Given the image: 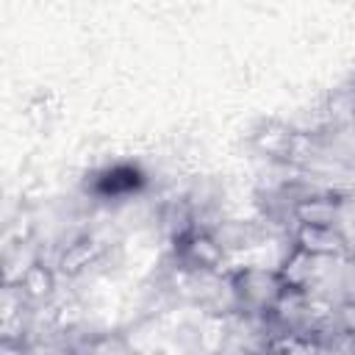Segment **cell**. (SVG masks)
Masks as SVG:
<instances>
[{
  "mask_svg": "<svg viewBox=\"0 0 355 355\" xmlns=\"http://www.w3.org/2000/svg\"><path fill=\"white\" fill-rule=\"evenodd\" d=\"M227 277H230V288H233V300H236V313H244L250 319L269 316V311L275 308V302L286 286L280 280L277 266H261V263L239 266V269L227 272Z\"/></svg>",
  "mask_w": 355,
  "mask_h": 355,
  "instance_id": "cell-1",
  "label": "cell"
},
{
  "mask_svg": "<svg viewBox=\"0 0 355 355\" xmlns=\"http://www.w3.org/2000/svg\"><path fill=\"white\" fill-rule=\"evenodd\" d=\"M172 255L180 272H222L225 261H227V247L219 241V236L214 233V227H205L200 222L189 225L186 230L172 236Z\"/></svg>",
  "mask_w": 355,
  "mask_h": 355,
  "instance_id": "cell-2",
  "label": "cell"
},
{
  "mask_svg": "<svg viewBox=\"0 0 355 355\" xmlns=\"http://www.w3.org/2000/svg\"><path fill=\"white\" fill-rule=\"evenodd\" d=\"M297 139H300V130L291 128L288 122L263 119L250 133V147L261 158H266L269 164H288L291 166V158H294V150H297Z\"/></svg>",
  "mask_w": 355,
  "mask_h": 355,
  "instance_id": "cell-3",
  "label": "cell"
},
{
  "mask_svg": "<svg viewBox=\"0 0 355 355\" xmlns=\"http://www.w3.org/2000/svg\"><path fill=\"white\" fill-rule=\"evenodd\" d=\"M344 197L347 194L336 189H302L294 194L291 222L294 225H336Z\"/></svg>",
  "mask_w": 355,
  "mask_h": 355,
  "instance_id": "cell-4",
  "label": "cell"
},
{
  "mask_svg": "<svg viewBox=\"0 0 355 355\" xmlns=\"http://www.w3.org/2000/svg\"><path fill=\"white\" fill-rule=\"evenodd\" d=\"M288 239L316 258H352V247L338 225H294Z\"/></svg>",
  "mask_w": 355,
  "mask_h": 355,
  "instance_id": "cell-5",
  "label": "cell"
},
{
  "mask_svg": "<svg viewBox=\"0 0 355 355\" xmlns=\"http://www.w3.org/2000/svg\"><path fill=\"white\" fill-rule=\"evenodd\" d=\"M319 263H322V258L311 255L308 250H302L297 244H288V250L277 261V272H280V280L286 286L313 291L322 280V266Z\"/></svg>",
  "mask_w": 355,
  "mask_h": 355,
  "instance_id": "cell-6",
  "label": "cell"
},
{
  "mask_svg": "<svg viewBox=\"0 0 355 355\" xmlns=\"http://www.w3.org/2000/svg\"><path fill=\"white\" fill-rule=\"evenodd\" d=\"M103 258V244L94 236H75L72 241H67L58 255H55V269L61 277H78L83 275L89 266H94Z\"/></svg>",
  "mask_w": 355,
  "mask_h": 355,
  "instance_id": "cell-7",
  "label": "cell"
},
{
  "mask_svg": "<svg viewBox=\"0 0 355 355\" xmlns=\"http://www.w3.org/2000/svg\"><path fill=\"white\" fill-rule=\"evenodd\" d=\"M58 277H61V275H58L55 263H47V261L39 255V258L31 261V266L19 275L17 286H19V291L25 294V300H28L31 305H39V302H47V300L55 294Z\"/></svg>",
  "mask_w": 355,
  "mask_h": 355,
  "instance_id": "cell-8",
  "label": "cell"
},
{
  "mask_svg": "<svg viewBox=\"0 0 355 355\" xmlns=\"http://www.w3.org/2000/svg\"><path fill=\"white\" fill-rule=\"evenodd\" d=\"M333 324H336V330H341L347 336H355V297L341 300V305L336 308Z\"/></svg>",
  "mask_w": 355,
  "mask_h": 355,
  "instance_id": "cell-9",
  "label": "cell"
},
{
  "mask_svg": "<svg viewBox=\"0 0 355 355\" xmlns=\"http://www.w3.org/2000/svg\"><path fill=\"white\" fill-rule=\"evenodd\" d=\"M86 349H92V352H125L128 349V341L122 336H114L111 338V333H100L97 338H92L86 344Z\"/></svg>",
  "mask_w": 355,
  "mask_h": 355,
  "instance_id": "cell-10",
  "label": "cell"
}]
</instances>
